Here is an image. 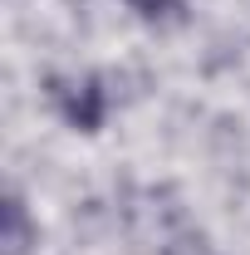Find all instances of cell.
<instances>
[{"mask_svg": "<svg viewBox=\"0 0 250 255\" xmlns=\"http://www.w3.org/2000/svg\"><path fill=\"white\" fill-rule=\"evenodd\" d=\"M49 103L59 108V118L79 132H98L103 113H108V94H103V79L84 74V79H49Z\"/></svg>", "mask_w": 250, "mask_h": 255, "instance_id": "obj_1", "label": "cell"}, {"mask_svg": "<svg viewBox=\"0 0 250 255\" xmlns=\"http://www.w3.org/2000/svg\"><path fill=\"white\" fill-rule=\"evenodd\" d=\"M0 246H5V255H30L34 246V221L30 211H25V201L10 191L5 196V231H0Z\"/></svg>", "mask_w": 250, "mask_h": 255, "instance_id": "obj_2", "label": "cell"}, {"mask_svg": "<svg viewBox=\"0 0 250 255\" xmlns=\"http://www.w3.org/2000/svg\"><path fill=\"white\" fill-rule=\"evenodd\" d=\"M127 10H137L142 20H152V25H182L187 20V5L182 0H123Z\"/></svg>", "mask_w": 250, "mask_h": 255, "instance_id": "obj_3", "label": "cell"}, {"mask_svg": "<svg viewBox=\"0 0 250 255\" xmlns=\"http://www.w3.org/2000/svg\"><path fill=\"white\" fill-rule=\"evenodd\" d=\"M162 255H216V251H211L201 236H177V241H172V246H167Z\"/></svg>", "mask_w": 250, "mask_h": 255, "instance_id": "obj_4", "label": "cell"}]
</instances>
